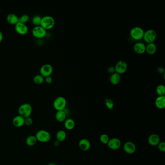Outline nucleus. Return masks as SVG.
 <instances>
[{
  "mask_svg": "<svg viewBox=\"0 0 165 165\" xmlns=\"http://www.w3.org/2000/svg\"><path fill=\"white\" fill-rule=\"evenodd\" d=\"M33 111V107L31 104L24 103L21 105L18 109L19 115L24 118L30 117Z\"/></svg>",
  "mask_w": 165,
  "mask_h": 165,
  "instance_id": "obj_1",
  "label": "nucleus"
},
{
  "mask_svg": "<svg viewBox=\"0 0 165 165\" xmlns=\"http://www.w3.org/2000/svg\"><path fill=\"white\" fill-rule=\"evenodd\" d=\"M55 20L52 16H45L42 17L40 26L46 30L52 29L55 26Z\"/></svg>",
  "mask_w": 165,
  "mask_h": 165,
  "instance_id": "obj_2",
  "label": "nucleus"
},
{
  "mask_svg": "<svg viewBox=\"0 0 165 165\" xmlns=\"http://www.w3.org/2000/svg\"><path fill=\"white\" fill-rule=\"evenodd\" d=\"M37 141L41 143H46L51 139V135L45 130H40L37 132L36 135Z\"/></svg>",
  "mask_w": 165,
  "mask_h": 165,
  "instance_id": "obj_3",
  "label": "nucleus"
},
{
  "mask_svg": "<svg viewBox=\"0 0 165 165\" xmlns=\"http://www.w3.org/2000/svg\"><path fill=\"white\" fill-rule=\"evenodd\" d=\"M67 105V101L66 99L62 97H59L55 98L53 106L55 110L57 111L65 110Z\"/></svg>",
  "mask_w": 165,
  "mask_h": 165,
  "instance_id": "obj_4",
  "label": "nucleus"
},
{
  "mask_svg": "<svg viewBox=\"0 0 165 165\" xmlns=\"http://www.w3.org/2000/svg\"><path fill=\"white\" fill-rule=\"evenodd\" d=\"M144 31L142 28L140 27H134L132 28L130 32V35L131 38L135 40H140L143 39Z\"/></svg>",
  "mask_w": 165,
  "mask_h": 165,
  "instance_id": "obj_5",
  "label": "nucleus"
},
{
  "mask_svg": "<svg viewBox=\"0 0 165 165\" xmlns=\"http://www.w3.org/2000/svg\"><path fill=\"white\" fill-rule=\"evenodd\" d=\"M157 33L154 29L148 30L144 32L143 35V39L147 44L153 43L154 42L157 38Z\"/></svg>",
  "mask_w": 165,
  "mask_h": 165,
  "instance_id": "obj_6",
  "label": "nucleus"
},
{
  "mask_svg": "<svg viewBox=\"0 0 165 165\" xmlns=\"http://www.w3.org/2000/svg\"><path fill=\"white\" fill-rule=\"evenodd\" d=\"M32 34L37 39L44 38L46 35V30L41 26H34L32 30Z\"/></svg>",
  "mask_w": 165,
  "mask_h": 165,
  "instance_id": "obj_7",
  "label": "nucleus"
},
{
  "mask_svg": "<svg viewBox=\"0 0 165 165\" xmlns=\"http://www.w3.org/2000/svg\"><path fill=\"white\" fill-rule=\"evenodd\" d=\"M127 64L126 62L123 60H120L117 62L115 65V72L119 74L120 75L126 72L127 70Z\"/></svg>",
  "mask_w": 165,
  "mask_h": 165,
  "instance_id": "obj_8",
  "label": "nucleus"
},
{
  "mask_svg": "<svg viewBox=\"0 0 165 165\" xmlns=\"http://www.w3.org/2000/svg\"><path fill=\"white\" fill-rule=\"evenodd\" d=\"M53 71L52 66L50 64H44L40 69V74L44 78L51 76Z\"/></svg>",
  "mask_w": 165,
  "mask_h": 165,
  "instance_id": "obj_9",
  "label": "nucleus"
},
{
  "mask_svg": "<svg viewBox=\"0 0 165 165\" xmlns=\"http://www.w3.org/2000/svg\"><path fill=\"white\" fill-rule=\"evenodd\" d=\"M107 146L109 149L113 150H117L119 149L121 146V141L119 138H116L109 139V142L107 143Z\"/></svg>",
  "mask_w": 165,
  "mask_h": 165,
  "instance_id": "obj_10",
  "label": "nucleus"
},
{
  "mask_svg": "<svg viewBox=\"0 0 165 165\" xmlns=\"http://www.w3.org/2000/svg\"><path fill=\"white\" fill-rule=\"evenodd\" d=\"M28 27L26 24L18 22L15 25V30L18 34L24 36L28 32Z\"/></svg>",
  "mask_w": 165,
  "mask_h": 165,
  "instance_id": "obj_11",
  "label": "nucleus"
},
{
  "mask_svg": "<svg viewBox=\"0 0 165 165\" xmlns=\"http://www.w3.org/2000/svg\"><path fill=\"white\" fill-rule=\"evenodd\" d=\"M133 50L138 54H144L146 52V45L144 43L138 42L134 45Z\"/></svg>",
  "mask_w": 165,
  "mask_h": 165,
  "instance_id": "obj_12",
  "label": "nucleus"
},
{
  "mask_svg": "<svg viewBox=\"0 0 165 165\" xmlns=\"http://www.w3.org/2000/svg\"><path fill=\"white\" fill-rule=\"evenodd\" d=\"M124 150L127 154H133L136 152V146L133 142L127 141L124 144Z\"/></svg>",
  "mask_w": 165,
  "mask_h": 165,
  "instance_id": "obj_13",
  "label": "nucleus"
},
{
  "mask_svg": "<svg viewBox=\"0 0 165 165\" xmlns=\"http://www.w3.org/2000/svg\"><path fill=\"white\" fill-rule=\"evenodd\" d=\"M78 146L81 150L87 151L90 149L91 144L88 139L86 138H82L78 142Z\"/></svg>",
  "mask_w": 165,
  "mask_h": 165,
  "instance_id": "obj_14",
  "label": "nucleus"
},
{
  "mask_svg": "<svg viewBox=\"0 0 165 165\" xmlns=\"http://www.w3.org/2000/svg\"><path fill=\"white\" fill-rule=\"evenodd\" d=\"M148 142L152 146H157L160 142V137L157 134H153L149 137Z\"/></svg>",
  "mask_w": 165,
  "mask_h": 165,
  "instance_id": "obj_15",
  "label": "nucleus"
},
{
  "mask_svg": "<svg viewBox=\"0 0 165 165\" xmlns=\"http://www.w3.org/2000/svg\"><path fill=\"white\" fill-rule=\"evenodd\" d=\"M13 125L17 128L22 127L24 125V118L18 115L15 116L12 120Z\"/></svg>",
  "mask_w": 165,
  "mask_h": 165,
  "instance_id": "obj_16",
  "label": "nucleus"
},
{
  "mask_svg": "<svg viewBox=\"0 0 165 165\" xmlns=\"http://www.w3.org/2000/svg\"><path fill=\"white\" fill-rule=\"evenodd\" d=\"M155 105L158 109H164L165 108V96H158L155 99Z\"/></svg>",
  "mask_w": 165,
  "mask_h": 165,
  "instance_id": "obj_17",
  "label": "nucleus"
},
{
  "mask_svg": "<svg viewBox=\"0 0 165 165\" xmlns=\"http://www.w3.org/2000/svg\"><path fill=\"white\" fill-rule=\"evenodd\" d=\"M6 21L9 24L15 25L19 22V17L14 14H9L7 16Z\"/></svg>",
  "mask_w": 165,
  "mask_h": 165,
  "instance_id": "obj_18",
  "label": "nucleus"
},
{
  "mask_svg": "<svg viewBox=\"0 0 165 165\" xmlns=\"http://www.w3.org/2000/svg\"><path fill=\"white\" fill-rule=\"evenodd\" d=\"M55 118L58 122H64L66 119V113L65 110L57 111L55 114Z\"/></svg>",
  "mask_w": 165,
  "mask_h": 165,
  "instance_id": "obj_19",
  "label": "nucleus"
},
{
  "mask_svg": "<svg viewBox=\"0 0 165 165\" xmlns=\"http://www.w3.org/2000/svg\"><path fill=\"white\" fill-rule=\"evenodd\" d=\"M121 75L116 72L110 75L109 78L110 83L114 85L118 84L121 81Z\"/></svg>",
  "mask_w": 165,
  "mask_h": 165,
  "instance_id": "obj_20",
  "label": "nucleus"
},
{
  "mask_svg": "<svg viewBox=\"0 0 165 165\" xmlns=\"http://www.w3.org/2000/svg\"><path fill=\"white\" fill-rule=\"evenodd\" d=\"M157 47L154 43L147 44L146 45V52L149 55H154L157 52Z\"/></svg>",
  "mask_w": 165,
  "mask_h": 165,
  "instance_id": "obj_21",
  "label": "nucleus"
},
{
  "mask_svg": "<svg viewBox=\"0 0 165 165\" xmlns=\"http://www.w3.org/2000/svg\"><path fill=\"white\" fill-rule=\"evenodd\" d=\"M56 138L58 142H63L66 138V133L65 131L63 130H60L57 132Z\"/></svg>",
  "mask_w": 165,
  "mask_h": 165,
  "instance_id": "obj_22",
  "label": "nucleus"
},
{
  "mask_svg": "<svg viewBox=\"0 0 165 165\" xmlns=\"http://www.w3.org/2000/svg\"><path fill=\"white\" fill-rule=\"evenodd\" d=\"M64 126L66 129L71 130L73 129L75 126V122L73 119L68 118L64 122Z\"/></svg>",
  "mask_w": 165,
  "mask_h": 165,
  "instance_id": "obj_23",
  "label": "nucleus"
},
{
  "mask_svg": "<svg viewBox=\"0 0 165 165\" xmlns=\"http://www.w3.org/2000/svg\"><path fill=\"white\" fill-rule=\"evenodd\" d=\"M37 141L36 136L31 135V136L27 137L25 142H26L27 145L29 146H33L36 144Z\"/></svg>",
  "mask_w": 165,
  "mask_h": 165,
  "instance_id": "obj_24",
  "label": "nucleus"
},
{
  "mask_svg": "<svg viewBox=\"0 0 165 165\" xmlns=\"http://www.w3.org/2000/svg\"><path fill=\"white\" fill-rule=\"evenodd\" d=\"M33 81L36 84H41L45 81V78L40 74H38L33 77Z\"/></svg>",
  "mask_w": 165,
  "mask_h": 165,
  "instance_id": "obj_25",
  "label": "nucleus"
},
{
  "mask_svg": "<svg viewBox=\"0 0 165 165\" xmlns=\"http://www.w3.org/2000/svg\"><path fill=\"white\" fill-rule=\"evenodd\" d=\"M156 92L158 96H165V85L163 84L158 85L156 88Z\"/></svg>",
  "mask_w": 165,
  "mask_h": 165,
  "instance_id": "obj_26",
  "label": "nucleus"
},
{
  "mask_svg": "<svg viewBox=\"0 0 165 165\" xmlns=\"http://www.w3.org/2000/svg\"><path fill=\"white\" fill-rule=\"evenodd\" d=\"M42 17L39 15L34 16L32 20V23L35 26H40L41 22Z\"/></svg>",
  "mask_w": 165,
  "mask_h": 165,
  "instance_id": "obj_27",
  "label": "nucleus"
},
{
  "mask_svg": "<svg viewBox=\"0 0 165 165\" xmlns=\"http://www.w3.org/2000/svg\"><path fill=\"white\" fill-rule=\"evenodd\" d=\"M109 140V136L106 134H102L100 137V141L101 142L104 144H107Z\"/></svg>",
  "mask_w": 165,
  "mask_h": 165,
  "instance_id": "obj_28",
  "label": "nucleus"
},
{
  "mask_svg": "<svg viewBox=\"0 0 165 165\" xmlns=\"http://www.w3.org/2000/svg\"><path fill=\"white\" fill-rule=\"evenodd\" d=\"M105 103L106 107L109 109H112L113 108L114 103L113 100L111 98H106L105 100Z\"/></svg>",
  "mask_w": 165,
  "mask_h": 165,
  "instance_id": "obj_29",
  "label": "nucleus"
},
{
  "mask_svg": "<svg viewBox=\"0 0 165 165\" xmlns=\"http://www.w3.org/2000/svg\"><path fill=\"white\" fill-rule=\"evenodd\" d=\"M30 20L29 16L26 14H24L19 17V22L21 23L26 24L27 22H28Z\"/></svg>",
  "mask_w": 165,
  "mask_h": 165,
  "instance_id": "obj_30",
  "label": "nucleus"
},
{
  "mask_svg": "<svg viewBox=\"0 0 165 165\" xmlns=\"http://www.w3.org/2000/svg\"><path fill=\"white\" fill-rule=\"evenodd\" d=\"M33 124V120L31 117L24 118V125H26V126H32Z\"/></svg>",
  "mask_w": 165,
  "mask_h": 165,
  "instance_id": "obj_31",
  "label": "nucleus"
},
{
  "mask_svg": "<svg viewBox=\"0 0 165 165\" xmlns=\"http://www.w3.org/2000/svg\"><path fill=\"white\" fill-rule=\"evenodd\" d=\"M158 148L159 151L164 152L165 151V143L163 141L160 142L158 144Z\"/></svg>",
  "mask_w": 165,
  "mask_h": 165,
  "instance_id": "obj_32",
  "label": "nucleus"
},
{
  "mask_svg": "<svg viewBox=\"0 0 165 165\" xmlns=\"http://www.w3.org/2000/svg\"><path fill=\"white\" fill-rule=\"evenodd\" d=\"M107 72H108V73L110 75L116 72L114 66H110V67H109L108 69H107Z\"/></svg>",
  "mask_w": 165,
  "mask_h": 165,
  "instance_id": "obj_33",
  "label": "nucleus"
},
{
  "mask_svg": "<svg viewBox=\"0 0 165 165\" xmlns=\"http://www.w3.org/2000/svg\"><path fill=\"white\" fill-rule=\"evenodd\" d=\"M45 81L48 84H50L53 81V79L51 76H49L45 78Z\"/></svg>",
  "mask_w": 165,
  "mask_h": 165,
  "instance_id": "obj_34",
  "label": "nucleus"
},
{
  "mask_svg": "<svg viewBox=\"0 0 165 165\" xmlns=\"http://www.w3.org/2000/svg\"><path fill=\"white\" fill-rule=\"evenodd\" d=\"M157 70L158 72L159 73V74H165V69L163 67H158Z\"/></svg>",
  "mask_w": 165,
  "mask_h": 165,
  "instance_id": "obj_35",
  "label": "nucleus"
},
{
  "mask_svg": "<svg viewBox=\"0 0 165 165\" xmlns=\"http://www.w3.org/2000/svg\"><path fill=\"white\" fill-rule=\"evenodd\" d=\"M3 37L4 36H3V33L1 31H0V43L3 41Z\"/></svg>",
  "mask_w": 165,
  "mask_h": 165,
  "instance_id": "obj_36",
  "label": "nucleus"
},
{
  "mask_svg": "<svg viewBox=\"0 0 165 165\" xmlns=\"http://www.w3.org/2000/svg\"><path fill=\"white\" fill-rule=\"evenodd\" d=\"M54 146H58L59 145V142H58V141H56L55 142H54Z\"/></svg>",
  "mask_w": 165,
  "mask_h": 165,
  "instance_id": "obj_37",
  "label": "nucleus"
},
{
  "mask_svg": "<svg viewBox=\"0 0 165 165\" xmlns=\"http://www.w3.org/2000/svg\"><path fill=\"white\" fill-rule=\"evenodd\" d=\"M48 165H56V164H54V163H50Z\"/></svg>",
  "mask_w": 165,
  "mask_h": 165,
  "instance_id": "obj_38",
  "label": "nucleus"
}]
</instances>
